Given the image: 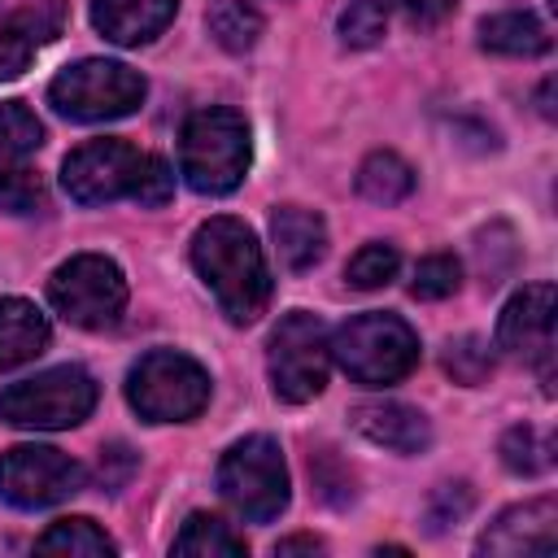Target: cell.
Returning <instances> with one entry per match:
<instances>
[{
  "label": "cell",
  "mask_w": 558,
  "mask_h": 558,
  "mask_svg": "<svg viewBox=\"0 0 558 558\" xmlns=\"http://www.w3.org/2000/svg\"><path fill=\"white\" fill-rule=\"evenodd\" d=\"M192 266L231 323H257L270 301V275L257 235L240 218H209L192 235Z\"/></svg>",
  "instance_id": "1"
},
{
  "label": "cell",
  "mask_w": 558,
  "mask_h": 558,
  "mask_svg": "<svg viewBox=\"0 0 558 558\" xmlns=\"http://www.w3.org/2000/svg\"><path fill=\"white\" fill-rule=\"evenodd\" d=\"M179 170L201 196L231 192L248 170V122L222 105L196 109L179 135Z\"/></svg>",
  "instance_id": "2"
},
{
  "label": "cell",
  "mask_w": 558,
  "mask_h": 558,
  "mask_svg": "<svg viewBox=\"0 0 558 558\" xmlns=\"http://www.w3.org/2000/svg\"><path fill=\"white\" fill-rule=\"evenodd\" d=\"M331 357L353 384L384 388V384L405 379L418 366V336L405 318L371 310V314L349 318L331 336Z\"/></svg>",
  "instance_id": "3"
},
{
  "label": "cell",
  "mask_w": 558,
  "mask_h": 558,
  "mask_svg": "<svg viewBox=\"0 0 558 558\" xmlns=\"http://www.w3.org/2000/svg\"><path fill=\"white\" fill-rule=\"evenodd\" d=\"M126 401L148 423H187L209 401V375L201 362L174 349L144 353L126 375Z\"/></svg>",
  "instance_id": "4"
},
{
  "label": "cell",
  "mask_w": 558,
  "mask_h": 558,
  "mask_svg": "<svg viewBox=\"0 0 558 558\" xmlns=\"http://www.w3.org/2000/svg\"><path fill=\"white\" fill-rule=\"evenodd\" d=\"M218 493L248 523L279 519L288 506V466H283L279 445L270 436L235 440L218 462Z\"/></svg>",
  "instance_id": "5"
},
{
  "label": "cell",
  "mask_w": 558,
  "mask_h": 558,
  "mask_svg": "<svg viewBox=\"0 0 558 558\" xmlns=\"http://www.w3.org/2000/svg\"><path fill=\"white\" fill-rule=\"evenodd\" d=\"M92 405H96V379L83 366H52L0 392V418L35 432L78 427L92 414Z\"/></svg>",
  "instance_id": "6"
},
{
  "label": "cell",
  "mask_w": 558,
  "mask_h": 558,
  "mask_svg": "<svg viewBox=\"0 0 558 558\" xmlns=\"http://www.w3.org/2000/svg\"><path fill=\"white\" fill-rule=\"evenodd\" d=\"M48 100L57 105V113H65L74 122H109V118H126L140 109L144 78H140V70H131L122 61L87 57V61L65 65L48 83Z\"/></svg>",
  "instance_id": "7"
},
{
  "label": "cell",
  "mask_w": 558,
  "mask_h": 558,
  "mask_svg": "<svg viewBox=\"0 0 558 558\" xmlns=\"http://www.w3.org/2000/svg\"><path fill=\"white\" fill-rule=\"evenodd\" d=\"M327 366H331V340L318 314H288L270 331V384L275 397L301 405L314 401L327 388Z\"/></svg>",
  "instance_id": "8"
},
{
  "label": "cell",
  "mask_w": 558,
  "mask_h": 558,
  "mask_svg": "<svg viewBox=\"0 0 558 558\" xmlns=\"http://www.w3.org/2000/svg\"><path fill=\"white\" fill-rule=\"evenodd\" d=\"M48 301L65 323L96 331V327L118 323L126 305V279L118 262H109L105 253H78L65 266H57L48 283Z\"/></svg>",
  "instance_id": "9"
},
{
  "label": "cell",
  "mask_w": 558,
  "mask_h": 558,
  "mask_svg": "<svg viewBox=\"0 0 558 558\" xmlns=\"http://www.w3.org/2000/svg\"><path fill=\"white\" fill-rule=\"evenodd\" d=\"M83 471L52 445H17L0 453V497L17 510H44L78 493Z\"/></svg>",
  "instance_id": "10"
},
{
  "label": "cell",
  "mask_w": 558,
  "mask_h": 558,
  "mask_svg": "<svg viewBox=\"0 0 558 558\" xmlns=\"http://www.w3.org/2000/svg\"><path fill=\"white\" fill-rule=\"evenodd\" d=\"M497 344L536 366L545 397H554V283H527L514 292L497 318Z\"/></svg>",
  "instance_id": "11"
},
{
  "label": "cell",
  "mask_w": 558,
  "mask_h": 558,
  "mask_svg": "<svg viewBox=\"0 0 558 558\" xmlns=\"http://www.w3.org/2000/svg\"><path fill=\"white\" fill-rule=\"evenodd\" d=\"M144 166V153L126 140H92L74 148L61 166V183L78 205H105L135 192V174Z\"/></svg>",
  "instance_id": "12"
},
{
  "label": "cell",
  "mask_w": 558,
  "mask_h": 558,
  "mask_svg": "<svg viewBox=\"0 0 558 558\" xmlns=\"http://www.w3.org/2000/svg\"><path fill=\"white\" fill-rule=\"evenodd\" d=\"M554 545H558V506H554V497H536V501L510 506L480 536V554H493V558L554 554Z\"/></svg>",
  "instance_id": "13"
},
{
  "label": "cell",
  "mask_w": 558,
  "mask_h": 558,
  "mask_svg": "<svg viewBox=\"0 0 558 558\" xmlns=\"http://www.w3.org/2000/svg\"><path fill=\"white\" fill-rule=\"evenodd\" d=\"M353 432L392 453H423L432 445V423L405 401H362L349 410Z\"/></svg>",
  "instance_id": "14"
},
{
  "label": "cell",
  "mask_w": 558,
  "mask_h": 558,
  "mask_svg": "<svg viewBox=\"0 0 558 558\" xmlns=\"http://www.w3.org/2000/svg\"><path fill=\"white\" fill-rule=\"evenodd\" d=\"M61 17H65L61 0H44V4H31L0 22V83L17 78L31 65V57L39 52V44L61 35Z\"/></svg>",
  "instance_id": "15"
},
{
  "label": "cell",
  "mask_w": 558,
  "mask_h": 558,
  "mask_svg": "<svg viewBox=\"0 0 558 558\" xmlns=\"http://www.w3.org/2000/svg\"><path fill=\"white\" fill-rule=\"evenodd\" d=\"M174 9L179 0H92V22L105 39L135 48V44L157 39L170 26Z\"/></svg>",
  "instance_id": "16"
},
{
  "label": "cell",
  "mask_w": 558,
  "mask_h": 558,
  "mask_svg": "<svg viewBox=\"0 0 558 558\" xmlns=\"http://www.w3.org/2000/svg\"><path fill=\"white\" fill-rule=\"evenodd\" d=\"M270 235H275L279 262H283L288 270H310V266L323 262V253H327V227H323V218H318L314 209H301V205L275 209Z\"/></svg>",
  "instance_id": "17"
},
{
  "label": "cell",
  "mask_w": 558,
  "mask_h": 558,
  "mask_svg": "<svg viewBox=\"0 0 558 558\" xmlns=\"http://www.w3.org/2000/svg\"><path fill=\"white\" fill-rule=\"evenodd\" d=\"M44 349H48V318L22 296H4L0 301V371H13L39 357Z\"/></svg>",
  "instance_id": "18"
},
{
  "label": "cell",
  "mask_w": 558,
  "mask_h": 558,
  "mask_svg": "<svg viewBox=\"0 0 558 558\" xmlns=\"http://www.w3.org/2000/svg\"><path fill=\"white\" fill-rule=\"evenodd\" d=\"M480 44L501 57H541L549 52V31L536 13H493L480 22Z\"/></svg>",
  "instance_id": "19"
},
{
  "label": "cell",
  "mask_w": 558,
  "mask_h": 558,
  "mask_svg": "<svg viewBox=\"0 0 558 558\" xmlns=\"http://www.w3.org/2000/svg\"><path fill=\"white\" fill-rule=\"evenodd\" d=\"M170 549L174 554H192V558H240L244 554V536H235L231 523H222L218 514L196 510V514H187V523L179 527Z\"/></svg>",
  "instance_id": "20"
},
{
  "label": "cell",
  "mask_w": 558,
  "mask_h": 558,
  "mask_svg": "<svg viewBox=\"0 0 558 558\" xmlns=\"http://www.w3.org/2000/svg\"><path fill=\"white\" fill-rule=\"evenodd\" d=\"M357 192L366 201H375V205H397V201H405L414 192V170L388 148L371 153L362 161V170H357Z\"/></svg>",
  "instance_id": "21"
},
{
  "label": "cell",
  "mask_w": 558,
  "mask_h": 558,
  "mask_svg": "<svg viewBox=\"0 0 558 558\" xmlns=\"http://www.w3.org/2000/svg\"><path fill=\"white\" fill-rule=\"evenodd\" d=\"M205 26L227 52H248L257 44V35H262V13L253 4H244V0H218L205 13Z\"/></svg>",
  "instance_id": "22"
},
{
  "label": "cell",
  "mask_w": 558,
  "mask_h": 558,
  "mask_svg": "<svg viewBox=\"0 0 558 558\" xmlns=\"http://www.w3.org/2000/svg\"><path fill=\"white\" fill-rule=\"evenodd\" d=\"M39 554H83V558H96V554H118L113 536H105L92 519H57L39 541H35Z\"/></svg>",
  "instance_id": "23"
},
{
  "label": "cell",
  "mask_w": 558,
  "mask_h": 558,
  "mask_svg": "<svg viewBox=\"0 0 558 558\" xmlns=\"http://www.w3.org/2000/svg\"><path fill=\"white\" fill-rule=\"evenodd\" d=\"M501 462H506L514 475H541V471H549V462H554V445H549L536 427L519 423V427H510V432L501 436Z\"/></svg>",
  "instance_id": "24"
},
{
  "label": "cell",
  "mask_w": 558,
  "mask_h": 558,
  "mask_svg": "<svg viewBox=\"0 0 558 558\" xmlns=\"http://www.w3.org/2000/svg\"><path fill=\"white\" fill-rule=\"evenodd\" d=\"M336 31L349 48H375L388 31V9L379 0H349L336 17Z\"/></svg>",
  "instance_id": "25"
},
{
  "label": "cell",
  "mask_w": 558,
  "mask_h": 558,
  "mask_svg": "<svg viewBox=\"0 0 558 558\" xmlns=\"http://www.w3.org/2000/svg\"><path fill=\"white\" fill-rule=\"evenodd\" d=\"M39 135H44V126L22 100H4L0 105V166L17 161L22 153H31L39 144Z\"/></svg>",
  "instance_id": "26"
},
{
  "label": "cell",
  "mask_w": 558,
  "mask_h": 558,
  "mask_svg": "<svg viewBox=\"0 0 558 558\" xmlns=\"http://www.w3.org/2000/svg\"><path fill=\"white\" fill-rule=\"evenodd\" d=\"M445 371L458 379V384H484L488 371H493V349L488 340L480 336H458L445 344Z\"/></svg>",
  "instance_id": "27"
},
{
  "label": "cell",
  "mask_w": 558,
  "mask_h": 558,
  "mask_svg": "<svg viewBox=\"0 0 558 558\" xmlns=\"http://www.w3.org/2000/svg\"><path fill=\"white\" fill-rule=\"evenodd\" d=\"M397 266H401V257H397V248L392 244H362L353 257H349V283L353 288H362V292H371V288H384L392 275H397Z\"/></svg>",
  "instance_id": "28"
},
{
  "label": "cell",
  "mask_w": 558,
  "mask_h": 558,
  "mask_svg": "<svg viewBox=\"0 0 558 558\" xmlns=\"http://www.w3.org/2000/svg\"><path fill=\"white\" fill-rule=\"evenodd\" d=\"M458 283H462V266H458V257H449V253H432V257H423V262L414 266V283H410V292H414L418 301H440V296H453Z\"/></svg>",
  "instance_id": "29"
},
{
  "label": "cell",
  "mask_w": 558,
  "mask_h": 558,
  "mask_svg": "<svg viewBox=\"0 0 558 558\" xmlns=\"http://www.w3.org/2000/svg\"><path fill=\"white\" fill-rule=\"evenodd\" d=\"M0 209L4 214H35V209H44V183L31 170H0Z\"/></svg>",
  "instance_id": "30"
},
{
  "label": "cell",
  "mask_w": 558,
  "mask_h": 558,
  "mask_svg": "<svg viewBox=\"0 0 558 558\" xmlns=\"http://www.w3.org/2000/svg\"><path fill=\"white\" fill-rule=\"evenodd\" d=\"M170 192H174V174H170V166H166L161 157L144 153V166H140V174H135V192H131V201H140V205H166Z\"/></svg>",
  "instance_id": "31"
},
{
  "label": "cell",
  "mask_w": 558,
  "mask_h": 558,
  "mask_svg": "<svg viewBox=\"0 0 558 558\" xmlns=\"http://www.w3.org/2000/svg\"><path fill=\"white\" fill-rule=\"evenodd\" d=\"M471 510V488L466 484H440L427 501V532H445Z\"/></svg>",
  "instance_id": "32"
},
{
  "label": "cell",
  "mask_w": 558,
  "mask_h": 558,
  "mask_svg": "<svg viewBox=\"0 0 558 558\" xmlns=\"http://www.w3.org/2000/svg\"><path fill=\"white\" fill-rule=\"evenodd\" d=\"M453 4H458V0H397V9H401L414 26H423V31L440 26V22L453 13Z\"/></svg>",
  "instance_id": "33"
},
{
  "label": "cell",
  "mask_w": 558,
  "mask_h": 558,
  "mask_svg": "<svg viewBox=\"0 0 558 558\" xmlns=\"http://www.w3.org/2000/svg\"><path fill=\"white\" fill-rule=\"evenodd\" d=\"M301 549H305V554H318L323 541H314V536H288V541L275 545V554H301Z\"/></svg>",
  "instance_id": "34"
},
{
  "label": "cell",
  "mask_w": 558,
  "mask_h": 558,
  "mask_svg": "<svg viewBox=\"0 0 558 558\" xmlns=\"http://www.w3.org/2000/svg\"><path fill=\"white\" fill-rule=\"evenodd\" d=\"M549 87H554V78H545V87H541V113H545V118H554V105H549Z\"/></svg>",
  "instance_id": "35"
}]
</instances>
